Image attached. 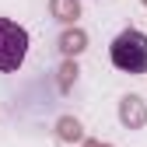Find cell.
I'll list each match as a JSON object with an SVG mask.
<instances>
[{
  "mask_svg": "<svg viewBox=\"0 0 147 147\" xmlns=\"http://www.w3.org/2000/svg\"><path fill=\"white\" fill-rule=\"evenodd\" d=\"M109 60L123 74H147V35L140 28H123L109 46Z\"/></svg>",
  "mask_w": 147,
  "mask_h": 147,
  "instance_id": "1",
  "label": "cell"
},
{
  "mask_svg": "<svg viewBox=\"0 0 147 147\" xmlns=\"http://www.w3.org/2000/svg\"><path fill=\"white\" fill-rule=\"evenodd\" d=\"M25 56H28V32L11 18H0V74L21 70Z\"/></svg>",
  "mask_w": 147,
  "mask_h": 147,
  "instance_id": "2",
  "label": "cell"
}]
</instances>
